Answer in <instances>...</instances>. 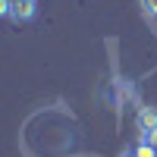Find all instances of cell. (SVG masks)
I'll return each instance as SVG.
<instances>
[{"label":"cell","mask_w":157,"mask_h":157,"mask_svg":"<svg viewBox=\"0 0 157 157\" xmlns=\"http://www.w3.org/2000/svg\"><path fill=\"white\" fill-rule=\"evenodd\" d=\"M35 13H38L35 0H13V6H10V16L16 19V22H29V19H35Z\"/></svg>","instance_id":"cell-1"},{"label":"cell","mask_w":157,"mask_h":157,"mask_svg":"<svg viewBox=\"0 0 157 157\" xmlns=\"http://www.w3.org/2000/svg\"><path fill=\"white\" fill-rule=\"evenodd\" d=\"M135 126L141 132H157V107H141L135 116Z\"/></svg>","instance_id":"cell-2"},{"label":"cell","mask_w":157,"mask_h":157,"mask_svg":"<svg viewBox=\"0 0 157 157\" xmlns=\"http://www.w3.org/2000/svg\"><path fill=\"white\" fill-rule=\"evenodd\" d=\"M141 10H145L148 16H157V0H141Z\"/></svg>","instance_id":"cell-3"},{"label":"cell","mask_w":157,"mask_h":157,"mask_svg":"<svg viewBox=\"0 0 157 157\" xmlns=\"http://www.w3.org/2000/svg\"><path fill=\"white\" fill-rule=\"evenodd\" d=\"M138 157H157V151H154L151 145H141V148H138Z\"/></svg>","instance_id":"cell-4"},{"label":"cell","mask_w":157,"mask_h":157,"mask_svg":"<svg viewBox=\"0 0 157 157\" xmlns=\"http://www.w3.org/2000/svg\"><path fill=\"white\" fill-rule=\"evenodd\" d=\"M10 6H13V0H0V19L10 16Z\"/></svg>","instance_id":"cell-5"},{"label":"cell","mask_w":157,"mask_h":157,"mask_svg":"<svg viewBox=\"0 0 157 157\" xmlns=\"http://www.w3.org/2000/svg\"><path fill=\"white\" fill-rule=\"evenodd\" d=\"M148 145H151V148L157 151V132H148Z\"/></svg>","instance_id":"cell-6"}]
</instances>
